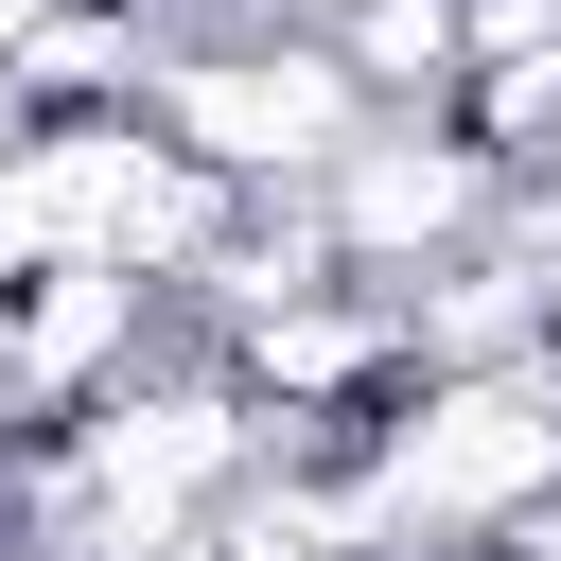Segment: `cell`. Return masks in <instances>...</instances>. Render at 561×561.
<instances>
[{
  "label": "cell",
  "mask_w": 561,
  "mask_h": 561,
  "mask_svg": "<svg viewBox=\"0 0 561 561\" xmlns=\"http://www.w3.org/2000/svg\"><path fill=\"white\" fill-rule=\"evenodd\" d=\"M351 88L386 105V88H456V0H351Z\"/></svg>",
  "instance_id": "5"
},
{
  "label": "cell",
  "mask_w": 561,
  "mask_h": 561,
  "mask_svg": "<svg viewBox=\"0 0 561 561\" xmlns=\"http://www.w3.org/2000/svg\"><path fill=\"white\" fill-rule=\"evenodd\" d=\"M175 561H193V543H175Z\"/></svg>",
  "instance_id": "7"
},
{
  "label": "cell",
  "mask_w": 561,
  "mask_h": 561,
  "mask_svg": "<svg viewBox=\"0 0 561 561\" xmlns=\"http://www.w3.org/2000/svg\"><path fill=\"white\" fill-rule=\"evenodd\" d=\"M561 491V351L526 368H421V403L333 473V543L351 561H421V543H491Z\"/></svg>",
  "instance_id": "1"
},
{
  "label": "cell",
  "mask_w": 561,
  "mask_h": 561,
  "mask_svg": "<svg viewBox=\"0 0 561 561\" xmlns=\"http://www.w3.org/2000/svg\"><path fill=\"white\" fill-rule=\"evenodd\" d=\"M140 88H158V140H175L193 175H228V193H316V175L386 123L316 18H228V35L158 53Z\"/></svg>",
  "instance_id": "3"
},
{
  "label": "cell",
  "mask_w": 561,
  "mask_h": 561,
  "mask_svg": "<svg viewBox=\"0 0 561 561\" xmlns=\"http://www.w3.org/2000/svg\"><path fill=\"white\" fill-rule=\"evenodd\" d=\"M35 35H53V0H0V70H18V53H35Z\"/></svg>",
  "instance_id": "6"
},
{
  "label": "cell",
  "mask_w": 561,
  "mask_h": 561,
  "mask_svg": "<svg viewBox=\"0 0 561 561\" xmlns=\"http://www.w3.org/2000/svg\"><path fill=\"white\" fill-rule=\"evenodd\" d=\"M245 456H263V421L228 386H158V403L105 386L70 421V456H53V491H35V561H175L245 491Z\"/></svg>",
  "instance_id": "2"
},
{
  "label": "cell",
  "mask_w": 561,
  "mask_h": 561,
  "mask_svg": "<svg viewBox=\"0 0 561 561\" xmlns=\"http://www.w3.org/2000/svg\"><path fill=\"white\" fill-rule=\"evenodd\" d=\"M508 193H526V175H508L473 123H368V140H351V158H333L298 210H316L333 280H386V298H403L421 263L491 245V228H508Z\"/></svg>",
  "instance_id": "4"
}]
</instances>
